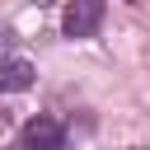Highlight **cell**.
Listing matches in <instances>:
<instances>
[{"label":"cell","instance_id":"cell-3","mask_svg":"<svg viewBox=\"0 0 150 150\" xmlns=\"http://www.w3.org/2000/svg\"><path fill=\"white\" fill-rule=\"evenodd\" d=\"M33 84V66L28 61H0V94H19Z\"/></svg>","mask_w":150,"mask_h":150},{"label":"cell","instance_id":"cell-2","mask_svg":"<svg viewBox=\"0 0 150 150\" xmlns=\"http://www.w3.org/2000/svg\"><path fill=\"white\" fill-rule=\"evenodd\" d=\"M61 141H66V127L56 117H33L19 131V150H61Z\"/></svg>","mask_w":150,"mask_h":150},{"label":"cell","instance_id":"cell-1","mask_svg":"<svg viewBox=\"0 0 150 150\" xmlns=\"http://www.w3.org/2000/svg\"><path fill=\"white\" fill-rule=\"evenodd\" d=\"M98 23H103V0H66V14H61L66 38H94Z\"/></svg>","mask_w":150,"mask_h":150},{"label":"cell","instance_id":"cell-4","mask_svg":"<svg viewBox=\"0 0 150 150\" xmlns=\"http://www.w3.org/2000/svg\"><path fill=\"white\" fill-rule=\"evenodd\" d=\"M136 150H145V145H136Z\"/></svg>","mask_w":150,"mask_h":150}]
</instances>
